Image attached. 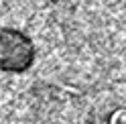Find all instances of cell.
<instances>
[{
    "instance_id": "obj_1",
    "label": "cell",
    "mask_w": 126,
    "mask_h": 124,
    "mask_svg": "<svg viewBox=\"0 0 126 124\" xmlns=\"http://www.w3.org/2000/svg\"><path fill=\"white\" fill-rule=\"evenodd\" d=\"M37 57L35 43L27 33L10 27H0V71L25 73Z\"/></svg>"
},
{
    "instance_id": "obj_2",
    "label": "cell",
    "mask_w": 126,
    "mask_h": 124,
    "mask_svg": "<svg viewBox=\"0 0 126 124\" xmlns=\"http://www.w3.org/2000/svg\"><path fill=\"white\" fill-rule=\"evenodd\" d=\"M108 124H126V108H116V110L110 114Z\"/></svg>"
}]
</instances>
